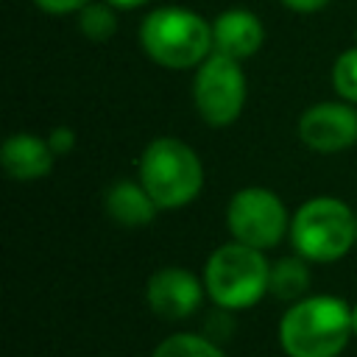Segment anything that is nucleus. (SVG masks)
Masks as SVG:
<instances>
[{"instance_id": "obj_15", "label": "nucleus", "mask_w": 357, "mask_h": 357, "mask_svg": "<svg viewBox=\"0 0 357 357\" xmlns=\"http://www.w3.org/2000/svg\"><path fill=\"white\" fill-rule=\"evenodd\" d=\"M78 31L89 42H106L117 33V8L109 6L106 0H92L86 3L78 14Z\"/></svg>"}, {"instance_id": "obj_19", "label": "nucleus", "mask_w": 357, "mask_h": 357, "mask_svg": "<svg viewBox=\"0 0 357 357\" xmlns=\"http://www.w3.org/2000/svg\"><path fill=\"white\" fill-rule=\"evenodd\" d=\"M86 3L92 0H33V6L45 14H53V17H64V14H78Z\"/></svg>"}, {"instance_id": "obj_12", "label": "nucleus", "mask_w": 357, "mask_h": 357, "mask_svg": "<svg viewBox=\"0 0 357 357\" xmlns=\"http://www.w3.org/2000/svg\"><path fill=\"white\" fill-rule=\"evenodd\" d=\"M103 209L109 220H114L123 229H142L153 223L159 206L151 198V192L142 187L139 178H117L103 192Z\"/></svg>"}, {"instance_id": "obj_7", "label": "nucleus", "mask_w": 357, "mask_h": 357, "mask_svg": "<svg viewBox=\"0 0 357 357\" xmlns=\"http://www.w3.org/2000/svg\"><path fill=\"white\" fill-rule=\"evenodd\" d=\"M290 212L279 192L262 184H248L231 192L226 204V229L231 240L271 251L290 234Z\"/></svg>"}, {"instance_id": "obj_14", "label": "nucleus", "mask_w": 357, "mask_h": 357, "mask_svg": "<svg viewBox=\"0 0 357 357\" xmlns=\"http://www.w3.org/2000/svg\"><path fill=\"white\" fill-rule=\"evenodd\" d=\"M151 357H226V351L204 332H173L156 343Z\"/></svg>"}, {"instance_id": "obj_9", "label": "nucleus", "mask_w": 357, "mask_h": 357, "mask_svg": "<svg viewBox=\"0 0 357 357\" xmlns=\"http://www.w3.org/2000/svg\"><path fill=\"white\" fill-rule=\"evenodd\" d=\"M204 276L181 265H165L145 282V304L162 321H184L204 304Z\"/></svg>"}, {"instance_id": "obj_11", "label": "nucleus", "mask_w": 357, "mask_h": 357, "mask_svg": "<svg viewBox=\"0 0 357 357\" xmlns=\"http://www.w3.org/2000/svg\"><path fill=\"white\" fill-rule=\"evenodd\" d=\"M0 165L14 181L31 184L50 176L56 153L50 151L47 137H39L33 131H14L0 145Z\"/></svg>"}, {"instance_id": "obj_18", "label": "nucleus", "mask_w": 357, "mask_h": 357, "mask_svg": "<svg viewBox=\"0 0 357 357\" xmlns=\"http://www.w3.org/2000/svg\"><path fill=\"white\" fill-rule=\"evenodd\" d=\"M45 137H47V145H50V151L56 153V159L73 153V148H75V131H73L70 126H53Z\"/></svg>"}, {"instance_id": "obj_8", "label": "nucleus", "mask_w": 357, "mask_h": 357, "mask_svg": "<svg viewBox=\"0 0 357 357\" xmlns=\"http://www.w3.org/2000/svg\"><path fill=\"white\" fill-rule=\"evenodd\" d=\"M298 139L315 153H340L357 145V106L346 100H318L298 114Z\"/></svg>"}, {"instance_id": "obj_6", "label": "nucleus", "mask_w": 357, "mask_h": 357, "mask_svg": "<svg viewBox=\"0 0 357 357\" xmlns=\"http://www.w3.org/2000/svg\"><path fill=\"white\" fill-rule=\"evenodd\" d=\"M248 100V81L243 61L220 53H209L192 70V106L195 114L212 126L226 128L240 120Z\"/></svg>"}, {"instance_id": "obj_10", "label": "nucleus", "mask_w": 357, "mask_h": 357, "mask_svg": "<svg viewBox=\"0 0 357 357\" xmlns=\"http://www.w3.org/2000/svg\"><path fill=\"white\" fill-rule=\"evenodd\" d=\"M262 45H265V25L251 8L231 6L212 17V53L229 56L234 61H245L257 56Z\"/></svg>"}, {"instance_id": "obj_1", "label": "nucleus", "mask_w": 357, "mask_h": 357, "mask_svg": "<svg viewBox=\"0 0 357 357\" xmlns=\"http://www.w3.org/2000/svg\"><path fill=\"white\" fill-rule=\"evenodd\" d=\"M279 346L287 357H337L351 332V304L332 293H310L279 318Z\"/></svg>"}, {"instance_id": "obj_2", "label": "nucleus", "mask_w": 357, "mask_h": 357, "mask_svg": "<svg viewBox=\"0 0 357 357\" xmlns=\"http://www.w3.org/2000/svg\"><path fill=\"white\" fill-rule=\"evenodd\" d=\"M142 53L165 70H195L212 53V20L187 6H156L139 22Z\"/></svg>"}, {"instance_id": "obj_17", "label": "nucleus", "mask_w": 357, "mask_h": 357, "mask_svg": "<svg viewBox=\"0 0 357 357\" xmlns=\"http://www.w3.org/2000/svg\"><path fill=\"white\" fill-rule=\"evenodd\" d=\"M229 321H231V310L215 307V312L206 318V329H204V335L212 337L215 343H220V337H229L231 329H234V324H229Z\"/></svg>"}, {"instance_id": "obj_22", "label": "nucleus", "mask_w": 357, "mask_h": 357, "mask_svg": "<svg viewBox=\"0 0 357 357\" xmlns=\"http://www.w3.org/2000/svg\"><path fill=\"white\" fill-rule=\"evenodd\" d=\"M351 332L357 337V304H351Z\"/></svg>"}, {"instance_id": "obj_21", "label": "nucleus", "mask_w": 357, "mask_h": 357, "mask_svg": "<svg viewBox=\"0 0 357 357\" xmlns=\"http://www.w3.org/2000/svg\"><path fill=\"white\" fill-rule=\"evenodd\" d=\"M109 6H114L117 11H137V8H142V6H148L151 0H106Z\"/></svg>"}, {"instance_id": "obj_5", "label": "nucleus", "mask_w": 357, "mask_h": 357, "mask_svg": "<svg viewBox=\"0 0 357 357\" xmlns=\"http://www.w3.org/2000/svg\"><path fill=\"white\" fill-rule=\"evenodd\" d=\"M204 287L215 307L251 310L271 293V262L265 251L229 240L206 257Z\"/></svg>"}, {"instance_id": "obj_3", "label": "nucleus", "mask_w": 357, "mask_h": 357, "mask_svg": "<svg viewBox=\"0 0 357 357\" xmlns=\"http://www.w3.org/2000/svg\"><path fill=\"white\" fill-rule=\"evenodd\" d=\"M137 178L151 192L159 212H170L190 206L201 195L206 170L190 142L162 134L142 148L137 159Z\"/></svg>"}, {"instance_id": "obj_13", "label": "nucleus", "mask_w": 357, "mask_h": 357, "mask_svg": "<svg viewBox=\"0 0 357 357\" xmlns=\"http://www.w3.org/2000/svg\"><path fill=\"white\" fill-rule=\"evenodd\" d=\"M310 265L312 262L298 257L296 251L271 262V296L284 304H293V301L310 296V282H312Z\"/></svg>"}, {"instance_id": "obj_20", "label": "nucleus", "mask_w": 357, "mask_h": 357, "mask_svg": "<svg viewBox=\"0 0 357 357\" xmlns=\"http://www.w3.org/2000/svg\"><path fill=\"white\" fill-rule=\"evenodd\" d=\"M287 11H296V14H315L321 8H326L332 0H279Z\"/></svg>"}, {"instance_id": "obj_16", "label": "nucleus", "mask_w": 357, "mask_h": 357, "mask_svg": "<svg viewBox=\"0 0 357 357\" xmlns=\"http://www.w3.org/2000/svg\"><path fill=\"white\" fill-rule=\"evenodd\" d=\"M329 81H332V89L340 100L357 106V45L337 53V59L332 61Z\"/></svg>"}, {"instance_id": "obj_4", "label": "nucleus", "mask_w": 357, "mask_h": 357, "mask_svg": "<svg viewBox=\"0 0 357 357\" xmlns=\"http://www.w3.org/2000/svg\"><path fill=\"white\" fill-rule=\"evenodd\" d=\"M287 240L312 265L337 262L357 245V212L337 195H312L293 212Z\"/></svg>"}]
</instances>
